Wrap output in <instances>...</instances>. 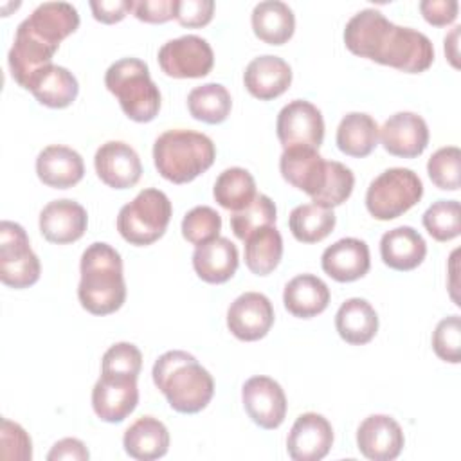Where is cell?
Returning <instances> with one entry per match:
<instances>
[{"label":"cell","instance_id":"6da1fadb","mask_svg":"<svg viewBox=\"0 0 461 461\" xmlns=\"http://www.w3.org/2000/svg\"><path fill=\"white\" fill-rule=\"evenodd\" d=\"M344 43L360 58L409 74L423 72L434 61L432 41L423 32L396 25L373 7L362 9L348 20Z\"/></svg>","mask_w":461,"mask_h":461},{"label":"cell","instance_id":"7a4b0ae2","mask_svg":"<svg viewBox=\"0 0 461 461\" xmlns=\"http://www.w3.org/2000/svg\"><path fill=\"white\" fill-rule=\"evenodd\" d=\"M151 375L169 407L182 414L200 412L214 394L211 373L191 353L182 349L160 355L153 364Z\"/></svg>","mask_w":461,"mask_h":461},{"label":"cell","instance_id":"3957f363","mask_svg":"<svg viewBox=\"0 0 461 461\" xmlns=\"http://www.w3.org/2000/svg\"><path fill=\"white\" fill-rule=\"evenodd\" d=\"M79 268L77 297L81 306L94 315L117 312L126 301L121 254L112 245L95 241L85 249Z\"/></svg>","mask_w":461,"mask_h":461},{"label":"cell","instance_id":"277c9868","mask_svg":"<svg viewBox=\"0 0 461 461\" xmlns=\"http://www.w3.org/2000/svg\"><path fill=\"white\" fill-rule=\"evenodd\" d=\"M216 157L214 142L200 131L167 130L153 144L157 171L173 184H187L207 171Z\"/></svg>","mask_w":461,"mask_h":461},{"label":"cell","instance_id":"5b68a950","mask_svg":"<svg viewBox=\"0 0 461 461\" xmlns=\"http://www.w3.org/2000/svg\"><path fill=\"white\" fill-rule=\"evenodd\" d=\"M106 88L117 97L122 112L135 122H149L160 110V92L142 59L122 58L104 74Z\"/></svg>","mask_w":461,"mask_h":461},{"label":"cell","instance_id":"8992f818","mask_svg":"<svg viewBox=\"0 0 461 461\" xmlns=\"http://www.w3.org/2000/svg\"><path fill=\"white\" fill-rule=\"evenodd\" d=\"M171 212V202L166 193L148 187L130 203L121 207L117 214V230L131 245H151L166 232Z\"/></svg>","mask_w":461,"mask_h":461},{"label":"cell","instance_id":"52a82bcc","mask_svg":"<svg viewBox=\"0 0 461 461\" xmlns=\"http://www.w3.org/2000/svg\"><path fill=\"white\" fill-rule=\"evenodd\" d=\"M423 196L420 176L409 167H389L367 187L366 207L376 220L387 221L402 216Z\"/></svg>","mask_w":461,"mask_h":461},{"label":"cell","instance_id":"ba28073f","mask_svg":"<svg viewBox=\"0 0 461 461\" xmlns=\"http://www.w3.org/2000/svg\"><path fill=\"white\" fill-rule=\"evenodd\" d=\"M40 272L41 265L25 229L4 220L0 223V281L11 288H29L40 279Z\"/></svg>","mask_w":461,"mask_h":461},{"label":"cell","instance_id":"9c48e42d","mask_svg":"<svg viewBox=\"0 0 461 461\" xmlns=\"http://www.w3.org/2000/svg\"><path fill=\"white\" fill-rule=\"evenodd\" d=\"M158 65L169 77H203L214 65V54L207 40L202 36L184 34L166 41L158 49Z\"/></svg>","mask_w":461,"mask_h":461},{"label":"cell","instance_id":"30bf717a","mask_svg":"<svg viewBox=\"0 0 461 461\" xmlns=\"http://www.w3.org/2000/svg\"><path fill=\"white\" fill-rule=\"evenodd\" d=\"M277 139L285 149H319L324 139V119L321 110L304 99H294L277 113Z\"/></svg>","mask_w":461,"mask_h":461},{"label":"cell","instance_id":"8fae6325","mask_svg":"<svg viewBox=\"0 0 461 461\" xmlns=\"http://www.w3.org/2000/svg\"><path fill=\"white\" fill-rule=\"evenodd\" d=\"M79 27L77 9L68 2L40 4L16 31L58 50L59 43Z\"/></svg>","mask_w":461,"mask_h":461},{"label":"cell","instance_id":"7c38bea8","mask_svg":"<svg viewBox=\"0 0 461 461\" xmlns=\"http://www.w3.org/2000/svg\"><path fill=\"white\" fill-rule=\"evenodd\" d=\"M241 400L249 418L261 429H277L286 416L283 387L270 376H252L243 384Z\"/></svg>","mask_w":461,"mask_h":461},{"label":"cell","instance_id":"4fadbf2b","mask_svg":"<svg viewBox=\"0 0 461 461\" xmlns=\"http://www.w3.org/2000/svg\"><path fill=\"white\" fill-rule=\"evenodd\" d=\"M274 324V308L270 299L259 292L238 295L227 310V328L245 342L263 339Z\"/></svg>","mask_w":461,"mask_h":461},{"label":"cell","instance_id":"5bb4252c","mask_svg":"<svg viewBox=\"0 0 461 461\" xmlns=\"http://www.w3.org/2000/svg\"><path fill=\"white\" fill-rule=\"evenodd\" d=\"M139 403L137 378L101 375L92 389V407L97 418L106 423L126 420Z\"/></svg>","mask_w":461,"mask_h":461},{"label":"cell","instance_id":"9a60e30c","mask_svg":"<svg viewBox=\"0 0 461 461\" xmlns=\"http://www.w3.org/2000/svg\"><path fill=\"white\" fill-rule=\"evenodd\" d=\"M378 137L387 153L414 158L421 155L429 144V126L425 119L414 112H398L384 122L378 130Z\"/></svg>","mask_w":461,"mask_h":461},{"label":"cell","instance_id":"2e32d148","mask_svg":"<svg viewBox=\"0 0 461 461\" xmlns=\"http://www.w3.org/2000/svg\"><path fill=\"white\" fill-rule=\"evenodd\" d=\"M279 171L288 184L315 200L328 180L330 160H324L313 148H290L279 158Z\"/></svg>","mask_w":461,"mask_h":461},{"label":"cell","instance_id":"e0dca14e","mask_svg":"<svg viewBox=\"0 0 461 461\" xmlns=\"http://www.w3.org/2000/svg\"><path fill=\"white\" fill-rule=\"evenodd\" d=\"M333 445L331 423L317 412L301 414L288 434L286 450L294 461H319Z\"/></svg>","mask_w":461,"mask_h":461},{"label":"cell","instance_id":"ac0fdd59","mask_svg":"<svg viewBox=\"0 0 461 461\" xmlns=\"http://www.w3.org/2000/svg\"><path fill=\"white\" fill-rule=\"evenodd\" d=\"M357 445L360 454L371 461H393L400 456L405 436L394 418L371 414L358 425Z\"/></svg>","mask_w":461,"mask_h":461},{"label":"cell","instance_id":"d6986e66","mask_svg":"<svg viewBox=\"0 0 461 461\" xmlns=\"http://www.w3.org/2000/svg\"><path fill=\"white\" fill-rule=\"evenodd\" d=\"M97 176L113 189H128L135 185L142 175V164L137 151L122 140H108L101 144L94 157Z\"/></svg>","mask_w":461,"mask_h":461},{"label":"cell","instance_id":"ffe728a7","mask_svg":"<svg viewBox=\"0 0 461 461\" xmlns=\"http://www.w3.org/2000/svg\"><path fill=\"white\" fill-rule=\"evenodd\" d=\"M86 225L85 207L68 198L52 200L40 212V230L47 241L56 245L77 241L85 234Z\"/></svg>","mask_w":461,"mask_h":461},{"label":"cell","instance_id":"44dd1931","mask_svg":"<svg viewBox=\"0 0 461 461\" xmlns=\"http://www.w3.org/2000/svg\"><path fill=\"white\" fill-rule=\"evenodd\" d=\"M322 270L339 283H351L364 277L371 267L369 247L358 238H342L324 249Z\"/></svg>","mask_w":461,"mask_h":461},{"label":"cell","instance_id":"7402d4cb","mask_svg":"<svg viewBox=\"0 0 461 461\" xmlns=\"http://www.w3.org/2000/svg\"><path fill=\"white\" fill-rule=\"evenodd\" d=\"M243 83L250 95L259 101H270L288 90L292 83V68L283 58L263 54L247 65Z\"/></svg>","mask_w":461,"mask_h":461},{"label":"cell","instance_id":"603a6c76","mask_svg":"<svg viewBox=\"0 0 461 461\" xmlns=\"http://www.w3.org/2000/svg\"><path fill=\"white\" fill-rule=\"evenodd\" d=\"M36 173L45 185L54 189H68L83 178L85 164L76 149L52 144L38 153Z\"/></svg>","mask_w":461,"mask_h":461},{"label":"cell","instance_id":"cb8c5ba5","mask_svg":"<svg viewBox=\"0 0 461 461\" xmlns=\"http://www.w3.org/2000/svg\"><path fill=\"white\" fill-rule=\"evenodd\" d=\"M238 249L229 238H214L196 245L193 252V268L205 283L220 285L229 281L238 268Z\"/></svg>","mask_w":461,"mask_h":461},{"label":"cell","instance_id":"d4e9b609","mask_svg":"<svg viewBox=\"0 0 461 461\" xmlns=\"http://www.w3.org/2000/svg\"><path fill=\"white\" fill-rule=\"evenodd\" d=\"M380 256L389 268L407 272L421 265L427 256V243L416 229L402 225L382 236Z\"/></svg>","mask_w":461,"mask_h":461},{"label":"cell","instance_id":"484cf974","mask_svg":"<svg viewBox=\"0 0 461 461\" xmlns=\"http://www.w3.org/2000/svg\"><path fill=\"white\" fill-rule=\"evenodd\" d=\"M283 303L294 317L310 319L326 310L330 303V288L313 274H299L286 283Z\"/></svg>","mask_w":461,"mask_h":461},{"label":"cell","instance_id":"4316f807","mask_svg":"<svg viewBox=\"0 0 461 461\" xmlns=\"http://www.w3.org/2000/svg\"><path fill=\"white\" fill-rule=\"evenodd\" d=\"M122 445L130 457L139 461H153L167 454L169 432L160 420L142 416L126 429Z\"/></svg>","mask_w":461,"mask_h":461},{"label":"cell","instance_id":"83f0119b","mask_svg":"<svg viewBox=\"0 0 461 461\" xmlns=\"http://www.w3.org/2000/svg\"><path fill=\"white\" fill-rule=\"evenodd\" d=\"M27 90H31L38 103L49 108H65L76 101L79 85L68 68L49 65L31 79Z\"/></svg>","mask_w":461,"mask_h":461},{"label":"cell","instance_id":"f1b7e54d","mask_svg":"<svg viewBox=\"0 0 461 461\" xmlns=\"http://www.w3.org/2000/svg\"><path fill=\"white\" fill-rule=\"evenodd\" d=\"M335 328L348 344H367L378 331V315L366 299L351 297L337 310Z\"/></svg>","mask_w":461,"mask_h":461},{"label":"cell","instance_id":"f546056e","mask_svg":"<svg viewBox=\"0 0 461 461\" xmlns=\"http://www.w3.org/2000/svg\"><path fill=\"white\" fill-rule=\"evenodd\" d=\"M254 34L270 45L286 43L295 29V16L288 4L281 0H263L252 9Z\"/></svg>","mask_w":461,"mask_h":461},{"label":"cell","instance_id":"4dcf8cb0","mask_svg":"<svg viewBox=\"0 0 461 461\" xmlns=\"http://www.w3.org/2000/svg\"><path fill=\"white\" fill-rule=\"evenodd\" d=\"M378 124L364 112L346 113L337 128V146L349 157H367L378 144Z\"/></svg>","mask_w":461,"mask_h":461},{"label":"cell","instance_id":"1f68e13d","mask_svg":"<svg viewBox=\"0 0 461 461\" xmlns=\"http://www.w3.org/2000/svg\"><path fill=\"white\" fill-rule=\"evenodd\" d=\"M283 258V238L276 225L263 227L245 240V265L256 276H268Z\"/></svg>","mask_w":461,"mask_h":461},{"label":"cell","instance_id":"d6a6232c","mask_svg":"<svg viewBox=\"0 0 461 461\" xmlns=\"http://www.w3.org/2000/svg\"><path fill=\"white\" fill-rule=\"evenodd\" d=\"M189 113L202 122L220 124L223 122L232 108L229 90L220 83H205L194 86L187 95Z\"/></svg>","mask_w":461,"mask_h":461},{"label":"cell","instance_id":"836d02e7","mask_svg":"<svg viewBox=\"0 0 461 461\" xmlns=\"http://www.w3.org/2000/svg\"><path fill=\"white\" fill-rule=\"evenodd\" d=\"M212 196L223 209L232 212L245 209L256 196L254 176L245 167H227L216 178Z\"/></svg>","mask_w":461,"mask_h":461},{"label":"cell","instance_id":"e575fe53","mask_svg":"<svg viewBox=\"0 0 461 461\" xmlns=\"http://www.w3.org/2000/svg\"><path fill=\"white\" fill-rule=\"evenodd\" d=\"M335 221L337 218L331 209L315 203L297 205L288 218L290 230L301 243H317L324 240L333 230Z\"/></svg>","mask_w":461,"mask_h":461},{"label":"cell","instance_id":"d590c367","mask_svg":"<svg viewBox=\"0 0 461 461\" xmlns=\"http://www.w3.org/2000/svg\"><path fill=\"white\" fill-rule=\"evenodd\" d=\"M277 218L276 203L267 194H256L254 200L240 211H234L230 216V229L234 236L245 241L256 230L274 225Z\"/></svg>","mask_w":461,"mask_h":461},{"label":"cell","instance_id":"8d00e7d4","mask_svg":"<svg viewBox=\"0 0 461 461\" xmlns=\"http://www.w3.org/2000/svg\"><path fill=\"white\" fill-rule=\"evenodd\" d=\"M423 227L436 241H450L461 232V207L457 200H438L423 212Z\"/></svg>","mask_w":461,"mask_h":461},{"label":"cell","instance_id":"74e56055","mask_svg":"<svg viewBox=\"0 0 461 461\" xmlns=\"http://www.w3.org/2000/svg\"><path fill=\"white\" fill-rule=\"evenodd\" d=\"M220 230L221 216L209 205L193 207L182 220V236L193 245H202L218 238Z\"/></svg>","mask_w":461,"mask_h":461},{"label":"cell","instance_id":"f35d334b","mask_svg":"<svg viewBox=\"0 0 461 461\" xmlns=\"http://www.w3.org/2000/svg\"><path fill=\"white\" fill-rule=\"evenodd\" d=\"M459 162H461V151L457 146H445L434 151L427 162V173L432 184L443 191H457Z\"/></svg>","mask_w":461,"mask_h":461},{"label":"cell","instance_id":"ab89813d","mask_svg":"<svg viewBox=\"0 0 461 461\" xmlns=\"http://www.w3.org/2000/svg\"><path fill=\"white\" fill-rule=\"evenodd\" d=\"M353 185H355L353 171L348 166H344L342 162L330 160L328 180H326L322 191L319 193V196L312 202L315 205L333 209V207L340 205L342 202H346L349 198V194L353 191Z\"/></svg>","mask_w":461,"mask_h":461},{"label":"cell","instance_id":"60d3db41","mask_svg":"<svg viewBox=\"0 0 461 461\" xmlns=\"http://www.w3.org/2000/svg\"><path fill=\"white\" fill-rule=\"evenodd\" d=\"M142 367V353L131 342H117L110 346L101 362V375L133 376L137 378Z\"/></svg>","mask_w":461,"mask_h":461},{"label":"cell","instance_id":"b9f144b4","mask_svg":"<svg viewBox=\"0 0 461 461\" xmlns=\"http://www.w3.org/2000/svg\"><path fill=\"white\" fill-rule=\"evenodd\" d=\"M434 353L450 364H459L461 360V319L459 315L445 317L438 322L432 333Z\"/></svg>","mask_w":461,"mask_h":461},{"label":"cell","instance_id":"7bdbcfd3","mask_svg":"<svg viewBox=\"0 0 461 461\" xmlns=\"http://www.w3.org/2000/svg\"><path fill=\"white\" fill-rule=\"evenodd\" d=\"M0 457L5 461H31L32 443L25 429L7 418H2L0 427Z\"/></svg>","mask_w":461,"mask_h":461},{"label":"cell","instance_id":"ee69618b","mask_svg":"<svg viewBox=\"0 0 461 461\" xmlns=\"http://www.w3.org/2000/svg\"><path fill=\"white\" fill-rule=\"evenodd\" d=\"M212 0H176L175 20L184 27H203L212 20Z\"/></svg>","mask_w":461,"mask_h":461},{"label":"cell","instance_id":"f6af8a7d","mask_svg":"<svg viewBox=\"0 0 461 461\" xmlns=\"http://www.w3.org/2000/svg\"><path fill=\"white\" fill-rule=\"evenodd\" d=\"M176 0H139L133 2V14L140 22L164 23L175 18Z\"/></svg>","mask_w":461,"mask_h":461},{"label":"cell","instance_id":"bcb514c9","mask_svg":"<svg viewBox=\"0 0 461 461\" xmlns=\"http://www.w3.org/2000/svg\"><path fill=\"white\" fill-rule=\"evenodd\" d=\"M459 4L456 0H423L420 2V11L423 18L436 27L448 25L457 16Z\"/></svg>","mask_w":461,"mask_h":461},{"label":"cell","instance_id":"7dc6e473","mask_svg":"<svg viewBox=\"0 0 461 461\" xmlns=\"http://www.w3.org/2000/svg\"><path fill=\"white\" fill-rule=\"evenodd\" d=\"M90 9L97 22L115 23L133 11V0H92Z\"/></svg>","mask_w":461,"mask_h":461},{"label":"cell","instance_id":"c3c4849f","mask_svg":"<svg viewBox=\"0 0 461 461\" xmlns=\"http://www.w3.org/2000/svg\"><path fill=\"white\" fill-rule=\"evenodd\" d=\"M90 457L88 448L81 439L76 438H63L47 454L49 461H86Z\"/></svg>","mask_w":461,"mask_h":461},{"label":"cell","instance_id":"681fc988","mask_svg":"<svg viewBox=\"0 0 461 461\" xmlns=\"http://www.w3.org/2000/svg\"><path fill=\"white\" fill-rule=\"evenodd\" d=\"M459 25H456L454 29H452V32L445 38V54H447V58L450 59V63L454 65V67H459V63H457V38H459Z\"/></svg>","mask_w":461,"mask_h":461}]
</instances>
